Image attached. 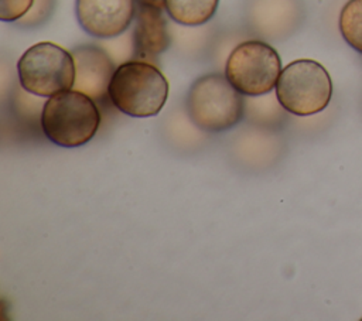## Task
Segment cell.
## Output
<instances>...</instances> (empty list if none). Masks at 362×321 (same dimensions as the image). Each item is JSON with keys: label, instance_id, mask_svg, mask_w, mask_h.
<instances>
[{"label": "cell", "instance_id": "1", "mask_svg": "<svg viewBox=\"0 0 362 321\" xmlns=\"http://www.w3.org/2000/svg\"><path fill=\"white\" fill-rule=\"evenodd\" d=\"M107 96L127 116L151 117L158 115L167 100L168 82L151 62L130 59L116 66Z\"/></svg>", "mask_w": 362, "mask_h": 321}, {"label": "cell", "instance_id": "2", "mask_svg": "<svg viewBox=\"0 0 362 321\" xmlns=\"http://www.w3.org/2000/svg\"><path fill=\"white\" fill-rule=\"evenodd\" d=\"M100 124L92 98L68 89L52 95L41 112V127L49 141L61 147H79L90 141Z\"/></svg>", "mask_w": 362, "mask_h": 321}, {"label": "cell", "instance_id": "3", "mask_svg": "<svg viewBox=\"0 0 362 321\" xmlns=\"http://www.w3.org/2000/svg\"><path fill=\"white\" fill-rule=\"evenodd\" d=\"M185 107L197 127L206 133H221L242 119L243 98L226 75L208 74L191 85Z\"/></svg>", "mask_w": 362, "mask_h": 321}, {"label": "cell", "instance_id": "4", "mask_svg": "<svg viewBox=\"0 0 362 321\" xmlns=\"http://www.w3.org/2000/svg\"><path fill=\"white\" fill-rule=\"evenodd\" d=\"M332 89L331 76L320 62L297 59L281 69L276 83V99L288 113L311 116L329 105Z\"/></svg>", "mask_w": 362, "mask_h": 321}, {"label": "cell", "instance_id": "5", "mask_svg": "<svg viewBox=\"0 0 362 321\" xmlns=\"http://www.w3.org/2000/svg\"><path fill=\"white\" fill-rule=\"evenodd\" d=\"M20 85L30 93L51 98L74 88L75 62L72 52L54 42L30 47L17 62Z\"/></svg>", "mask_w": 362, "mask_h": 321}, {"label": "cell", "instance_id": "6", "mask_svg": "<svg viewBox=\"0 0 362 321\" xmlns=\"http://www.w3.org/2000/svg\"><path fill=\"white\" fill-rule=\"evenodd\" d=\"M281 72L277 51L264 41L240 42L229 54L225 75L246 96H262L276 88Z\"/></svg>", "mask_w": 362, "mask_h": 321}, {"label": "cell", "instance_id": "7", "mask_svg": "<svg viewBox=\"0 0 362 321\" xmlns=\"http://www.w3.org/2000/svg\"><path fill=\"white\" fill-rule=\"evenodd\" d=\"M79 25L96 38H115L134 20L136 0H76Z\"/></svg>", "mask_w": 362, "mask_h": 321}, {"label": "cell", "instance_id": "8", "mask_svg": "<svg viewBox=\"0 0 362 321\" xmlns=\"http://www.w3.org/2000/svg\"><path fill=\"white\" fill-rule=\"evenodd\" d=\"M75 62L74 88L92 98L102 100L109 95V85L116 71L110 55L99 45L83 44L72 51Z\"/></svg>", "mask_w": 362, "mask_h": 321}, {"label": "cell", "instance_id": "9", "mask_svg": "<svg viewBox=\"0 0 362 321\" xmlns=\"http://www.w3.org/2000/svg\"><path fill=\"white\" fill-rule=\"evenodd\" d=\"M170 33L163 10L136 3L134 27L132 31L133 59L151 61L170 47Z\"/></svg>", "mask_w": 362, "mask_h": 321}, {"label": "cell", "instance_id": "10", "mask_svg": "<svg viewBox=\"0 0 362 321\" xmlns=\"http://www.w3.org/2000/svg\"><path fill=\"white\" fill-rule=\"evenodd\" d=\"M253 11H262V14L255 13L256 17H266L263 25H266V35L269 37L290 35L303 18L300 0H255Z\"/></svg>", "mask_w": 362, "mask_h": 321}, {"label": "cell", "instance_id": "11", "mask_svg": "<svg viewBox=\"0 0 362 321\" xmlns=\"http://www.w3.org/2000/svg\"><path fill=\"white\" fill-rule=\"evenodd\" d=\"M219 0H165V11L171 20L182 25H201L209 21Z\"/></svg>", "mask_w": 362, "mask_h": 321}, {"label": "cell", "instance_id": "12", "mask_svg": "<svg viewBox=\"0 0 362 321\" xmlns=\"http://www.w3.org/2000/svg\"><path fill=\"white\" fill-rule=\"evenodd\" d=\"M338 27L345 42L362 55V0H348L344 4Z\"/></svg>", "mask_w": 362, "mask_h": 321}, {"label": "cell", "instance_id": "13", "mask_svg": "<svg viewBox=\"0 0 362 321\" xmlns=\"http://www.w3.org/2000/svg\"><path fill=\"white\" fill-rule=\"evenodd\" d=\"M35 0H0V20L17 21L27 16Z\"/></svg>", "mask_w": 362, "mask_h": 321}, {"label": "cell", "instance_id": "14", "mask_svg": "<svg viewBox=\"0 0 362 321\" xmlns=\"http://www.w3.org/2000/svg\"><path fill=\"white\" fill-rule=\"evenodd\" d=\"M136 3H141V4H148L161 10H165V0H136Z\"/></svg>", "mask_w": 362, "mask_h": 321}]
</instances>
